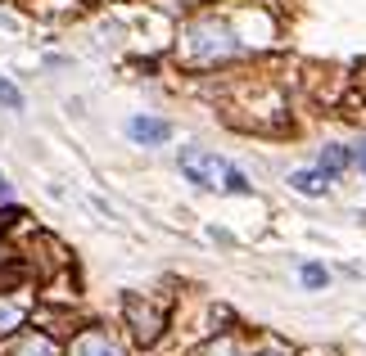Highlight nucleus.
<instances>
[{"label": "nucleus", "mask_w": 366, "mask_h": 356, "mask_svg": "<svg viewBox=\"0 0 366 356\" xmlns=\"http://www.w3.org/2000/svg\"><path fill=\"white\" fill-rule=\"evenodd\" d=\"M186 54L194 63H222V59H231V54H240V41H235V32L227 23L199 19V23H190V32H186Z\"/></svg>", "instance_id": "f257e3e1"}, {"label": "nucleus", "mask_w": 366, "mask_h": 356, "mask_svg": "<svg viewBox=\"0 0 366 356\" xmlns=\"http://www.w3.org/2000/svg\"><path fill=\"white\" fill-rule=\"evenodd\" d=\"M181 172L190 176V185H199V190H217L222 172H227V163L217 158V153H204V149H181Z\"/></svg>", "instance_id": "f03ea898"}, {"label": "nucleus", "mask_w": 366, "mask_h": 356, "mask_svg": "<svg viewBox=\"0 0 366 356\" xmlns=\"http://www.w3.org/2000/svg\"><path fill=\"white\" fill-rule=\"evenodd\" d=\"M127 320H132V330H136L140 343H154V338H159V330H163V311L149 307V302H140V297H132V302H127Z\"/></svg>", "instance_id": "7ed1b4c3"}, {"label": "nucleus", "mask_w": 366, "mask_h": 356, "mask_svg": "<svg viewBox=\"0 0 366 356\" xmlns=\"http://www.w3.org/2000/svg\"><path fill=\"white\" fill-rule=\"evenodd\" d=\"M127 136H132L136 145H163V140L172 136V126H167L163 118H149V113H140V118L127 122Z\"/></svg>", "instance_id": "20e7f679"}, {"label": "nucleus", "mask_w": 366, "mask_h": 356, "mask_svg": "<svg viewBox=\"0 0 366 356\" xmlns=\"http://www.w3.org/2000/svg\"><path fill=\"white\" fill-rule=\"evenodd\" d=\"M353 163H357V149H348V145H326V149H321V158H317V167L330 180L348 176V167H353Z\"/></svg>", "instance_id": "39448f33"}, {"label": "nucleus", "mask_w": 366, "mask_h": 356, "mask_svg": "<svg viewBox=\"0 0 366 356\" xmlns=\"http://www.w3.org/2000/svg\"><path fill=\"white\" fill-rule=\"evenodd\" d=\"M290 185H294V194H307V198H321V194H326L330 190V176L326 172H321V167H303V172H294L290 176Z\"/></svg>", "instance_id": "423d86ee"}, {"label": "nucleus", "mask_w": 366, "mask_h": 356, "mask_svg": "<svg viewBox=\"0 0 366 356\" xmlns=\"http://www.w3.org/2000/svg\"><path fill=\"white\" fill-rule=\"evenodd\" d=\"M77 356H122V347L114 343L109 334H100V330H91L86 338L77 343Z\"/></svg>", "instance_id": "0eeeda50"}, {"label": "nucleus", "mask_w": 366, "mask_h": 356, "mask_svg": "<svg viewBox=\"0 0 366 356\" xmlns=\"http://www.w3.org/2000/svg\"><path fill=\"white\" fill-rule=\"evenodd\" d=\"M217 190H227V194H249L253 185H249V176L240 172V167H231V163H227V172H222V185H217Z\"/></svg>", "instance_id": "6e6552de"}, {"label": "nucleus", "mask_w": 366, "mask_h": 356, "mask_svg": "<svg viewBox=\"0 0 366 356\" xmlns=\"http://www.w3.org/2000/svg\"><path fill=\"white\" fill-rule=\"evenodd\" d=\"M19 356H59V347H54V338L36 334V338H27V343L19 347Z\"/></svg>", "instance_id": "1a4fd4ad"}, {"label": "nucleus", "mask_w": 366, "mask_h": 356, "mask_svg": "<svg viewBox=\"0 0 366 356\" xmlns=\"http://www.w3.org/2000/svg\"><path fill=\"white\" fill-rule=\"evenodd\" d=\"M299 280L307 284V289H326V284H330V270H326V266H317V262H307V266L299 270Z\"/></svg>", "instance_id": "9d476101"}, {"label": "nucleus", "mask_w": 366, "mask_h": 356, "mask_svg": "<svg viewBox=\"0 0 366 356\" xmlns=\"http://www.w3.org/2000/svg\"><path fill=\"white\" fill-rule=\"evenodd\" d=\"M19 320H23V302H5V307H0V334L14 330Z\"/></svg>", "instance_id": "9b49d317"}, {"label": "nucleus", "mask_w": 366, "mask_h": 356, "mask_svg": "<svg viewBox=\"0 0 366 356\" xmlns=\"http://www.w3.org/2000/svg\"><path fill=\"white\" fill-rule=\"evenodd\" d=\"M0 104H9V108H23V95H19V86H9L5 77H0Z\"/></svg>", "instance_id": "f8f14e48"}, {"label": "nucleus", "mask_w": 366, "mask_h": 356, "mask_svg": "<svg viewBox=\"0 0 366 356\" xmlns=\"http://www.w3.org/2000/svg\"><path fill=\"white\" fill-rule=\"evenodd\" d=\"M208 356H240V347H235V343H231V338H222V343H217V347H208Z\"/></svg>", "instance_id": "ddd939ff"}, {"label": "nucleus", "mask_w": 366, "mask_h": 356, "mask_svg": "<svg viewBox=\"0 0 366 356\" xmlns=\"http://www.w3.org/2000/svg\"><path fill=\"white\" fill-rule=\"evenodd\" d=\"M357 163H362V176H366V145L357 149Z\"/></svg>", "instance_id": "4468645a"}, {"label": "nucleus", "mask_w": 366, "mask_h": 356, "mask_svg": "<svg viewBox=\"0 0 366 356\" xmlns=\"http://www.w3.org/2000/svg\"><path fill=\"white\" fill-rule=\"evenodd\" d=\"M0 198H9V180L5 176H0Z\"/></svg>", "instance_id": "2eb2a0df"}, {"label": "nucleus", "mask_w": 366, "mask_h": 356, "mask_svg": "<svg viewBox=\"0 0 366 356\" xmlns=\"http://www.w3.org/2000/svg\"><path fill=\"white\" fill-rule=\"evenodd\" d=\"M262 356H285V352H262Z\"/></svg>", "instance_id": "dca6fc26"}]
</instances>
